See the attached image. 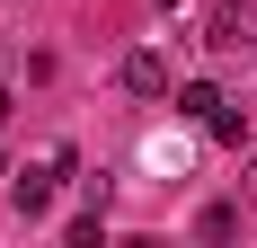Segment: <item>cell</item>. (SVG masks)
Instances as JSON below:
<instances>
[{"mask_svg": "<svg viewBox=\"0 0 257 248\" xmlns=\"http://www.w3.org/2000/svg\"><path fill=\"white\" fill-rule=\"evenodd\" d=\"M62 177H71V151H45L36 169H18V177H9V204H18L27 222H36V213L53 204V186H62Z\"/></svg>", "mask_w": 257, "mask_h": 248, "instance_id": "6da1fadb", "label": "cell"}, {"mask_svg": "<svg viewBox=\"0 0 257 248\" xmlns=\"http://www.w3.org/2000/svg\"><path fill=\"white\" fill-rule=\"evenodd\" d=\"M204 45L213 53H257V0H222L204 18Z\"/></svg>", "mask_w": 257, "mask_h": 248, "instance_id": "7a4b0ae2", "label": "cell"}, {"mask_svg": "<svg viewBox=\"0 0 257 248\" xmlns=\"http://www.w3.org/2000/svg\"><path fill=\"white\" fill-rule=\"evenodd\" d=\"M115 80H124L133 98H169V53H151V45L124 53V62H115Z\"/></svg>", "mask_w": 257, "mask_h": 248, "instance_id": "3957f363", "label": "cell"}, {"mask_svg": "<svg viewBox=\"0 0 257 248\" xmlns=\"http://www.w3.org/2000/svg\"><path fill=\"white\" fill-rule=\"evenodd\" d=\"M204 133H213V142H248V106H231V98H222V106L204 115Z\"/></svg>", "mask_w": 257, "mask_h": 248, "instance_id": "277c9868", "label": "cell"}, {"mask_svg": "<svg viewBox=\"0 0 257 248\" xmlns=\"http://www.w3.org/2000/svg\"><path fill=\"white\" fill-rule=\"evenodd\" d=\"M213 106H222V89H213V80H186V89H178V115H186V124H204Z\"/></svg>", "mask_w": 257, "mask_h": 248, "instance_id": "5b68a950", "label": "cell"}, {"mask_svg": "<svg viewBox=\"0 0 257 248\" xmlns=\"http://www.w3.org/2000/svg\"><path fill=\"white\" fill-rule=\"evenodd\" d=\"M195 230H204V239H231V230H239V204H204V222H195Z\"/></svg>", "mask_w": 257, "mask_h": 248, "instance_id": "8992f818", "label": "cell"}, {"mask_svg": "<svg viewBox=\"0 0 257 248\" xmlns=\"http://www.w3.org/2000/svg\"><path fill=\"white\" fill-rule=\"evenodd\" d=\"M239 204H257V160H248V177H239Z\"/></svg>", "mask_w": 257, "mask_h": 248, "instance_id": "52a82bcc", "label": "cell"}]
</instances>
